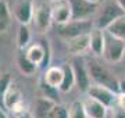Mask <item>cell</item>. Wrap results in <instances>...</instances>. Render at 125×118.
<instances>
[{
	"label": "cell",
	"mask_w": 125,
	"mask_h": 118,
	"mask_svg": "<svg viewBox=\"0 0 125 118\" xmlns=\"http://www.w3.org/2000/svg\"><path fill=\"white\" fill-rule=\"evenodd\" d=\"M88 64V69H89L90 79L96 85H102V86L107 88L114 93H121V82L120 79L114 75V74L104 67L102 63H99L97 60H89L86 61Z\"/></svg>",
	"instance_id": "obj_1"
},
{
	"label": "cell",
	"mask_w": 125,
	"mask_h": 118,
	"mask_svg": "<svg viewBox=\"0 0 125 118\" xmlns=\"http://www.w3.org/2000/svg\"><path fill=\"white\" fill-rule=\"evenodd\" d=\"M122 15H125V13L121 9V6L117 3V0H106L104 3L100 4L97 14L93 18L94 28L106 31L115 20H118Z\"/></svg>",
	"instance_id": "obj_2"
},
{
	"label": "cell",
	"mask_w": 125,
	"mask_h": 118,
	"mask_svg": "<svg viewBox=\"0 0 125 118\" xmlns=\"http://www.w3.org/2000/svg\"><path fill=\"white\" fill-rule=\"evenodd\" d=\"M94 28L93 20H85V21H70L65 25L57 27L58 36H61L64 40L67 42L70 39H74L81 35H88L92 32Z\"/></svg>",
	"instance_id": "obj_3"
},
{
	"label": "cell",
	"mask_w": 125,
	"mask_h": 118,
	"mask_svg": "<svg viewBox=\"0 0 125 118\" xmlns=\"http://www.w3.org/2000/svg\"><path fill=\"white\" fill-rule=\"evenodd\" d=\"M72 11V21H85L92 20L97 14L100 4L88 1V0H68Z\"/></svg>",
	"instance_id": "obj_4"
},
{
	"label": "cell",
	"mask_w": 125,
	"mask_h": 118,
	"mask_svg": "<svg viewBox=\"0 0 125 118\" xmlns=\"http://www.w3.org/2000/svg\"><path fill=\"white\" fill-rule=\"evenodd\" d=\"M10 10L20 25H29L33 20L35 3L33 0H14L13 6H10Z\"/></svg>",
	"instance_id": "obj_5"
},
{
	"label": "cell",
	"mask_w": 125,
	"mask_h": 118,
	"mask_svg": "<svg viewBox=\"0 0 125 118\" xmlns=\"http://www.w3.org/2000/svg\"><path fill=\"white\" fill-rule=\"evenodd\" d=\"M75 75V85L78 86L81 92H88V89L92 85V79L89 75V69H88V64L82 57H74L70 61Z\"/></svg>",
	"instance_id": "obj_6"
},
{
	"label": "cell",
	"mask_w": 125,
	"mask_h": 118,
	"mask_svg": "<svg viewBox=\"0 0 125 118\" xmlns=\"http://www.w3.org/2000/svg\"><path fill=\"white\" fill-rule=\"evenodd\" d=\"M124 56H125V42L108 35L106 32V46H104V53H103L104 60L108 61V63L117 64L124 59Z\"/></svg>",
	"instance_id": "obj_7"
},
{
	"label": "cell",
	"mask_w": 125,
	"mask_h": 118,
	"mask_svg": "<svg viewBox=\"0 0 125 118\" xmlns=\"http://www.w3.org/2000/svg\"><path fill=\"white\" fill-rule=\"evenodd\" d=\"M3 107L6 110L11 111L13 114H18L25 110L24 108V101H22V92L14 81L9 86L4 97H3Z\"/></svg>",
	"instance_id": "obj_8"
},
{
	"label": "cell",
	"mask_w": 125,
	"mask_h": 118,
	"mask_svg": "<svg viewBox=\"0 0 125 118\" xmlns=\"http://www.w3.org/2000/svg\"><path fill=\"white\" fill-rule=\"evenodd\" d=\"M32 22L38 29V32L45 33L50 28L53 22V17H52V6H47L45 3H39L35 4V13H33V20Z\"/></svg>",
	"instance_id": "obj_9"
},
{
	"label": "cell",
	"mask_w": 125,
	"mask_h": 118,
	"mask_svg": "<svg viewBox=\"0 0 125 118\" xmlns=\"http://www.w3.org/2000/svg\"><path fill=\"white\" fill-rule=\"evenodd\" d=\"M86 95L92 97V99L100 101L102 104H104L107 108L110 107H114L117 104V93H114L113 90L107 89V88L102 86V85H96V83H92L90 88L88 89Z\"/></svg>",
	"instance_id": "obj_10"
},
{
	"label": "cell",
	"mask_w": 125,
	"mask_h": 118,
	"mask_svg": "<svg viewBox=\"0 0 125 118\" xmlns=\"http://www.w3.org/2000/svg\"><path fill=\"white\" fill-rule=\"evenodd\" d=\"M52 17H53V22L57 27L65 25L70 21H72V11L68 0L53 1V4H52Z\"/></svg>",
	"instance_id": "obj_11"
},
{
	"label": "cell",
	"mask_w": 125,
	"mask_h": 118,
	"mask_svg": "<svg viewBox=\"0 0 125 118\" xmlns=\"http://www.w3.org/2000/svg\"><path fill=\"white\" fill-rule=\"evenodd\" d=\"M62 79H64V69H62V65H56V67H49V68L45 71L43 74V83L47 85L52 89H57L60 90V86L62 83Z\"/></svg>",
	"instance_id": "obj_12"
},
{
	"label": "cell",
	"mask_w": 125,
	"mask_h": 118,
	"mask_svg": "<svg viewBox=\"0 0 125 118\" xmlns=\"http://www.w3.org/2000/svg\"><path fill=\"white\" fill-rule=\"evenodd\" d=\"M67 49L70 51V54H72L74 57H81L85 51L90 50L89 33L88 35H81V36H76L74 39L67 40Z\"/></svg>",
	"instance_id": "obj_13"
},
{
	"label": "cell",
	"mask_w": 125,
	"mask_h": 118,
	"mask_svg": "<svg viewBox=\"0 0 125 118\" xmlns=\"http://www.w3.org/2000/svg\"><path fill=\"white\" fill-rule=\"evenodd\" d=\"M83 108L86 111L88 118H106L107 117V107L104 104H102L100 101L92 99V97H86L83 101Z\"/></svg>",
	"instance_id": "obj_14"
},
{
	"label": "cell",
	"mask_w": 125,
	"mask_h": 118,
	"mask_svg": "<svg viewBox=\"0 0 125 118\" xmlns=\"http://www.w3.org/2000/svg\"><path fill=\"white\" fill-rule=\"evenodd\" d=\"M90 39V51L94 56H103L104 53V46H106V31L93 28L92 32L89 33Z\"/></svg>",
	"instance_id": "obj_15"
},
{
	"label": "cell",
	"mask_w": 125,
	"mask_h": 118,
	"mask_svg": "<svg viewBox=\"0 0 125 118\" xmlns=\"http://www.w3.org/2000/svg\"><path fill=\"white\" fill-rule=\"evenodd\" d=\"M57 104V101L46 97V96H40L35 101V107H33V118H49V114L52 113L53 107Z\"/></svg>",
	"instance_id": "obj_16"
},
{
	"label": "cell",
	"mask_w": 125,
	"mask_h": 118,
	"mask_svg": "<svg viewBox=\"0 0 125 118\" xmlns=\"http://www.w3.org/2000/svg\"><path fill=\"white\" fill-rule=\"evenodd\" d=\"M25 56L28 57V60L31 63H33L35 65L40 67L46 61V49L40 43H33V45H29L27 47Z\"/></svg>",
	"instance_id": "obj_17"
},
{
	"label": "cell",
	"mask_w": 125,
	"mask_h": 118,
	"mask_svg": "<svg viewBox=\"0 0 125 118\" xmlns=\"http://www.w3.org/2000/svg\"><path fill=\"white\" fill-rule=\"evenodd\" d=\"M62 69H64V79H62V83L60 86V92L68 93V92H71L72 88L75 86V75H74V71H72V67L70 63L64 64Z\"/></svg>",
	"instance_id": "obj_18"
},
{
	"label": "cell",
	"mask_w": 125,
	"mask_h": 118,
	"mask_svg": "<svg viewBox=\"0 0 125 118\" xmlns=\"http://www.w3.org/2000/svg\"><path fill=\"white\" fill-rule=\"evenodd\" d=\"M17 67H18V69L21 71V72L24 74V75H33V74L38 71V65H35L33 63H31L29 60H28V57L25 56V53H18V56H17Z\"/></svg>",
	"instance_id": "obj_19"
},
{
	"label": "cell",
	"mask_w": 125,
	"mask_h": 118,
	"mask_svg": "<svg viewBox=\"0 0 125 118\" xmlns=\"http://www.w3.org/2000/svg\"><path fill=\"white\" fill-rule=\"evenodd\" d=\"M106 32H107L108 35H111V36L125 42V15H122V17H120L118 20H115V21L106 29Z\"/></svg>",
	"instance_id": "obj_20"
},
{
	"label": "cell",
	"mask_w": 125,
	"mask_h": 118,
	"mask_svg": "<svg viewBox=\"0 0 125 118\" xmlns=\"http://www.w3.org/2000/svg\"><path fill=\"white\" fill-rule=\"evenodd\" d=\"M11 20H13V14H11L10 6L6 1L0 0V32L6 31L10 27Z\"/></svg>",
	"instance_id": "obj_21"
},
{
	"label": "cell",
	"mask_w": 125,
	"mask_h": 118,
	"mask_svg": "<svg viewBox=\"0 0 125 118\" xmlns=\"http://www.w3.org/2000/svg\"><path fill=\"white\" fill-rule=\"evenodd\" d=\"M67 108H68V118H88L82 101H78V100L72 101Z\"/></svg>",
	"instance_id": "obj_22"
},
{
	"label": "cell",
	"mask_w": 125,
	"mask_h": 118,
	"mask_svg": "<svg viewBox=\"0 0 125 118\" xmlns=\"http://www.w3.org/2000/svg\"><path fill=\"white\" fill-rule=\"evenodd\" d=\"M31 42V31L28 25H20L18 28V33H17V43L20 49H24L27 47Z\"/></svg>",
	"instance_id": "obj_23"
},
{
	"label": "cell",
	"mask_w": 125,
	"mask_h": 118,
	"mask_svg": "<svg viewBox=\"0 0 125 118\" xmlns=\"http://www.w3.org/2000/svg\"><path fill=\"white\" fill-rule=\"evenodd\" d=\"M11 83H13V78L9 72L0 74V106H3V97Z\"/></svg>",
	"instance_id": "obj_24"
},
{
	"label": "cell",
	"mask_w": 125,
	"mask_h": 118,
	"mask_svg": "<svg viewBox=\"0 0 125 118\" xmlns=\"http://www.w3.org/2000/svg\"><path fill=\"white\" fill-rule=\"evenodd\" d=\"M49 118H68V108L61 104H56L49 114Z\"/></svg>",
	"instance_id": "obj_25"
},
{
	"label": "cell",
	"mask_w": 125,
	"mask_h": 118,
	"mask_svg": "<svg viewBox=\"0 0 125 118\" xmlns=\"http://www.w3.org/2000/svg\"><path fill=\"white\" fill-rule=\"evenodd\" d=\"M113 118H125V110L115 104L113 107Z\"/></svg>",
	"instance_id": "obj_26"
},
{
	"label": "cell",
	"mask_w": 125,
	"mask_h": 118,
	"mask_svg": "<svg viewBox=\"0 0 125 118\" xmlns=\"http://www.w3.org/2000/svg\"><path fill=\"white\" fill-rule=\"evenodd\" d=\"M13 118H33V114L28 110H24L18 114H13Z\"/></svg>",
	"instance_id": "obj_27"
},
{
	"label": "cell",
	"mask_w": 125,
	"mask_h": 118,
	"mask_svg": "<svg viewBox=\"0 0 125 118\" xmlns=\"http://www.w3.org/2000/svg\"><path fill=\"white\" fill-rule=\"evenodd\" d=\"M117 106L125 110V93H122V92L118 93V96H117Z\"/></svg>",
	"instance_id": "obj_28"
},
{
	"label": "cell",
	"mask_w": 125,
	"mask_h": 118,
	"mask_svg": "<svg viewBox=\"0 0 125 118\" xmlns=\"http://www.w3.org/2000/svg\"><path fill=\"white\" fill-rule=\"evenodd\" d=\"M117 3L121 6V9L124 10V13H125V0H117Z\"/></svg>",
	"instance_id": "obj_29"
},
{
	"label": "cell",
	"mask_w": 125,
	"mask_h": 118,
	"mask_svg": "<svg viewBox=\"0 0 125 118\" xmlns=\"http://www.w3.org/2000/svg\"><path fill=\"white\" fill-rule=\"evenodd\" d=\"M0 118H9V115H7V114H6L1 108H0Z\"/></svg>",
	"instance_id": "obj_30"
},
{
	"label": "cell",
	"mask_w": 125,
	"mask_h": 118,
	"mask_svg": "<svg viewBox=\"0 0 125 118\" xmlns=\"http://www.w3.org/2000/svg\"><path fill=\"white\" fill-rule=\"evenodd\" d=\"M88 1H92V3H96V4H100L102 0H88Z\"/></svg>",
	"instance_id": "obj_31"
},
{
	"label": "cell",
	"mask_w": 125,
	"mask_h": 118,
	"mask_svg": "<svg viewBox=\"0 0 125 118\" xmlns=\"http://www.w3.org/2000/svg\"><path fill=\"white\" fill-rule=\"evenodd\" d=\"M52 1H57V0H52Z\"/></svg>",
	"instance_id": "obj_32"
}]
</instances>
